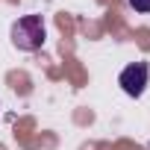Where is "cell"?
<instances>
[{"label": "cell", "mask_w": 150, "mask_h": 150, "mask_svg": "<svg viewBox=\"0 0 150 150\" xmlns=\"http://www.w3.org/2000/svg\"><path fill=\"white\" fill-rule=\"evenodd\" d=\"M12 44L18 50H27V53L38 50L44 44V21H41V15H27V18L15 21L12 24Z\"/></svg>", "instance_id": "cell-1"}, {"label": "cell", "mask_w": 150, "mask_h": 150, "mask_svg": "<svg viewBox=\"0 0 150 150\" xmlns=\"http://www.w3.org/2000/svg\"><path fill=\"white\" fill-rule=\"evenodd\" d=\"M147 80H150V68L147 62H132L121 71V77H118V86L129 94V97H141L144 88H147Z\"/></svg>", "instance_id": "cell-2"}, {"label": "cell", "mask_w": 150, "mask_h": 150, "mask_svg": "<svg viewBox=\"0 0 150 150\" xmlns=\"http://www.w3.org/2000/svg\"><path fill=\"white\" fill-rule=\"evenodd\" d=\"M129 6L135 12H150V0H129Z\"/></svg>", "instance_id": "cell-3"}]
</instances>
